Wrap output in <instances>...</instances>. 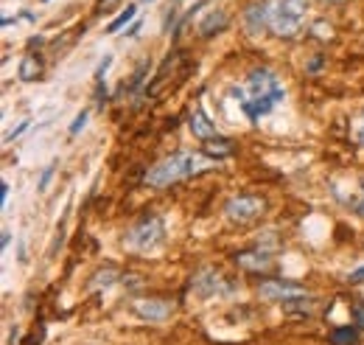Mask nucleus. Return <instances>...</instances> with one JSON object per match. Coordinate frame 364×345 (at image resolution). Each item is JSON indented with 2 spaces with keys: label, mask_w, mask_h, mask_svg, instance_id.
Wrapping results in <instances>:
<instances>
[{
  "label": "nucleus",
  "mask_w": 364,
  "mask_h": 345,
  "mask_svg": "<svg viewBox=\"0 0 364 345\" xmlns=\"http://www.w3.org/2000/svg\"><path fill=\"white\" fill-rule=\"evenodd\" d=\"M348 281H351V284H364V267H359V270H353V273L348 275Z\"/></svg>",
  "instance_id": "nucleus-21"
},
{
  "label": "nucleus",
  "mask_w": 364,
  "mask_h": 345,
  "mask_svg": "<svg viewBox=\"0 0 364 345\" xmlns=\"http://www.w3.org/2000/svg\"><path fill=\"white\" fill-rule=\"evenodd\" d=\"M306 11H308V0H275L269 25L278 37H294L306 20Z\"/></svg>",
  "instance_id": "nucleus-3"
},
{
  "label": "nucleus",
  "mask_w": 364,
  "mask_h": 345,
  "mask_svg": "<svg viewBox=\"0 0 364 345\" xmlns=\"http://www.w3.org/2000/svg\"><path fill=\"white\" fill-rule=\"evenodd\" d=\"M163 219L160 216H143L132 230H129V247L135 250H152L163 242Z\"/></svg>",
  "instance_id": "nucleus-4"
},
{
  "label": "nucleus",
  "mask_w": 364,
  "mask_h": 345,
  "mask_svg": "<svg viewBox=\"0 0 364 345\" xmlns=\"http://www.w3.org/2000/svg\"><path fill=\"white\" fill-rule=\"evenodd\" d=\"M135 315L149 323H160L171 315V304L160 301V298H143V301H135Z\"/></svg>",
  "instance_id": "nucleus-8"
},
{
  "label": "nucleus",
  "mask_w": 364,
  "mask_h": 345,
  "mask_svg": "<svg viewBox=\"0 0 364 345\" xmlns=\"http://www.w3.org/2000/svg\"><path fill=\"white\" fill-rule=\"evenodd\" d=\"M359 340V329L353 326H339L331 332V345H356Z\"/></svg>",
  "instance_id": "nucleus-13"
},
{
  "label": "nucleus",
  "mask_w": 364,
  "mask_h": 345,
  "mask_svg": "<svg viewBox=\"0 0 364 345\" xmlns=\"http://www.w3.org/2000/svg\"><path fill=\"white\" fill-rule=\"evenodd\" d=\"M235 264L244 267V270H252V273H261L272 264V259L266 253H238L235 256Z\"/></svg>",
  "instance_id": "nucleus-12"
},
{
  "label": "nucleus",
  "mask_w": 364,
  "mask_h": 345,
  "mask_svg": "<svg viewBox=\"0 0 364 345\" xmlns=\"http://www.w3.org/2000/svg\"><path fill=\"white\" fill-rule=\"evenodd\" d=\"M84 124H87V112H79V115H76V121L70 124V135H79V132L84 129Z\"/></svg>",
  "instance_id": "nucleus-18"
},
{
  "label": "nucleus",
  "mask_w": 364,
  "mask_h": 345,
  "mask_svg": "<svg viewBox=\"0 0 364 345\" xmlns=\"http://www.w3.org/2000/svg\"><path fill=\"white\" fill-rule=\"evenodd\" d=\"M264 208H266V202H264L261 197H247V194H241V197H233V200L224 205V214H227L230 222L244 225V222L258 219V216L264 214Z\"/></svg>",
  "instance_id": "nucleus-5"
},
{
  "label": "nucleus",
  "mask_w": 364,
  "mask_h": 345,
  "mask_svg": "<svg viewBox=\"0 0 364 345\" xmlns=\"http://www.w3.org/2000/svg\"><path fill=\"white\" fill-rule=\"evenodd\" d=\"M37 73H39V65L34 62V56H25V62L20 65V79H25V82H28V79H34Z\"/></svg>",
  "instance_id": "nucleus-16"
},
{
  "label": "nucleus",
  "mask_w": 364,
  "mask_h": 345,
  "mask_svg": "<svg viewBox=\"0 0 364 345\" xmlns=\"http://www.w3.org/2000/svg\"><path fill=\"white\" fill-rule=\"evenodd\" d=\"M141 3H155V0H141Z\"/></svg>",
  "instance_id": "nucleus-26"
},
{
  "label": "nucleus",
  "mask_w": 364,
  "mask_h": 345,
  "mask_svg": "<svg viewBox=\"0 0 364 345\" xmlns=\"http://www.w3.org/2000/svg\"><path fill=\"white\" fill-rule=\"evenodd\" d=\"M272 20V6L269 3H252L247 11H244V25L249 34H261L266 28V22Z\"/></svg>",
  "instance_id": "nucleus-9"
},
{
  "label": "nucleus",
  "mask_w": 364,
  "mask_h": 345,
  "mask_svg": "<svg viewBox=\"0 0 364 345\" xmlns=\"http://www.w3.org/2000/svg\"><path fill=\"white\" fill-rule=\"evenodd\" d=\"M359 214L364 216V183H362V200H359Z\"/></svg>",
  "instance_id": "nucleus-25"
},
{
  "label": "nucleus",
  "mask_w": 364,
  "mask_h": 345,
  "mask_svg": "<svg viewBox=\"0 0 364 345\" xmlns=\"http://www.w3.org/2000/svg\"><path fill=\"white\" fill-rule=\"evenodd\" d=\"M115 270H104V273H96V281L90 284L93 289H98V287H110V284H115Z\"/></svg>",
  "instance_id": "nucleus-17"
},
{
  "label": "nucleus",
  "mask_w": 364,
  "mask_h": 345,
  "mask_svg": "<svg viewBox=\"0 0 364 345\" xmlns=\"http://www.w3.org/2000/svg\"><path fill=\"white\" fill-rule=\"evenodd\" d=\"M0 200H3V205H6V200H8V183L0 185Z\"/></svg>",
  "instance_id": "nucleus-24"
},
{
  "label": "nucleus",
  "mask_w": 364,
  "mask_h": 345,
  "mask_svg": "<svg viewBox=\"0 0 364 345\" xmlns=\"http://www.w3.org/2000/svg\"><path fill=\"white\" fill-rule=\"evenodd\" d=\"M204 169H213V157L196 155V152H177L171 157H163L157 166H152L143 177L149 188H166L171 183H180L190 174H199Z\"/></svg>",
  "instance_id": "nucleus-2"
},
{
  "label": "nucleus",
  "mask_w": 364,
  "mask_h": 345,
  "mask_svg": "<svg viewBox=\"0 0 364 345\" xmlns=\"http://www.w3.org/2000/svg\"><path fill=\"white\" fill-rule=\"evenodd\" d=\"M110 62H112V56H104V62H101V65H98V70H96V76H98V79H104V73H107Z\"/></svg>",
  "instance_id": "nucleus-22"
},
{
  "label": "nucleus",
  "mask_w": 364,
  "mask_h": 345,
  "mask_svg": "<svg viewBox=\"0 0 364 345\" xmlns=\"http://www.w3.org/2000/svg\"><path fill=\"white\" fill-rule=\"evenodd\" d=\"M224 25H227V14H224L221 8H213V11L199 22V31H202V37H213V34L224 31Z\"/></svg>",
  "instance_id": "nucleus-11"
},
{
  "label": "nucleus",
  "mask_w": 364,
  "mask_h": 345,
  "mask_svg": "<svg viewBox=\"0 0 364 345\" xmlns=\"http://www.w3.org/2000/svg\"><path fill=\"white\" fill-rule=\"evenodd\" d=\"M135 17H138V6L132 3V6H126V8H124V11H121V14H118V17H115L110 25H107V34H118V31H121L126 22H132Z\"/></svg>",
  "instance_id": "nucleus-14"
},
{
  "label": "nucleus",
  "mask_w": 364,
  "mask_h": 345,
  "mask_svg": "<svg viewBox=\"0 0 364 345\" xmlns=\"http://www.w3.org/2000/svg\"><path fill=\"white\" fill-rule=\"evenodd\" d=\"M25 129H28V121H22V124H20L14 132H8V135H6V141H14V138H17V135H22Z\"/></svg>",
  "instance_id": "nucleus-23"
},
{
  "label": "nucleus",
  "mask_w": 364,
  "mask_h": 345,
  "mask_svg": "<svg viewBox=\"0 0 364 345\" xmlns=\"http://www.w3.org/2000/svg\"><path fill=\"white\" fill-rule=\"evenodd\" d=\"M51 177H53V166H48V169L42 171V180H39V191H45V188H48V183H51Z\"/></svg>",
  "instance_id": "nucleus-20"
},
{
  "label": "nucleus",
  "mask_w": 364,
  "mask_h": 345,
  "mask_svg": "<svg viewBox=\"0 0 364 345\" xmlns=\"http://www.w3.org/2000/svg\"><path fill=\"white\" fill-rule=\"evenodd\" d=\"M207 152H210V157L219 160V157H227V155L233 152V143H230L227 138H219V135H216V138L207 141Z\"/></svg>",
  "instance_id": "nucleus-15"
},
{
  "label": "nucleus",
  "mask_w": 364,
  "mask_h": 345,
  "mask_svg": "<svg viewBox=\"0 0 364 345\" xmlns=\"http://www.w3.org/2000/svg\"><path fill=\"white\" fill-rule=\"evenodd\" d=\"M258 295L266 301H297L306 295V289L300 284H289V281H264L258 287Z\"/></svg>",
  "instance_id": "nucleus-7"
},
{
  "label": "nucleus",
  "mask_w": 364,
  "mask_h": 345,
  "mask_svg": "<svg viewBox=\"0 0 364 345\" xmlns=\"http://www.w3.org/2000/svg\"><path fill=\"white\" fill-rule=\"evenodd\" d=\"M190 289H193L199 298H210V295L227 292V284H224V278H221L216 270L204 267V270H199V273L190 278Z\"/></svg>",
  "instance_id": "nucleus-6"
},
{
  "label": "nucleus",
  "mask_w": 364,
  "mask_h": 345,
  "mask_svg": "<svg viewBox=\"0 0 364 345\" xmlns=\"http://www.w3.org/2000/svg\"><path fill=\"white\" fill-rule=\"evenodd\" d=\"M188 126H190V132H193L196 138H202V141H210V138H216V124L207 118V112H204L202 107H196V110L190 112V121H188Z\"/></svg>",
  "instance_id": "nucleus-10"
},
{
  "label": "nucleus",
  "mask_w": 364,
  "mask_h": 345,
  "mask_svg": "<svg viewBox=\"0 0 364 345\" xmlns=\"http://www.w3.org/2000/svg\"><path fill=\"white\" fill-rule=\"evenodd\" d=\"M235 96H238V104L247 112V118L255 124V121H261L269 110H275L286 98V90H283V84L278 82V76L272 70L261 67V70H252L249 73L247 93L244 90H235Z\"/></svg>",
  "instance_id": "nucleus-1"
},
{
  "label": "nucleus",
  "mask_w": 364,
  "mask_h": 345,
  "mask_svg": "<svg viewBox=\"0 0 364 345\" xmlns=\"http://www.w3.org/2000/svg\"><path fill=\"white\" fill-rule=\"evenodd\" d=\"M353 315H356V329H364V301L353 304Z\"/></svg>",
  "instance_id": "nucleus-19"
}]
</instances>
